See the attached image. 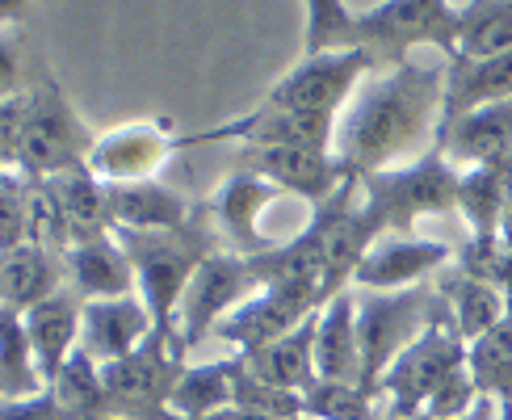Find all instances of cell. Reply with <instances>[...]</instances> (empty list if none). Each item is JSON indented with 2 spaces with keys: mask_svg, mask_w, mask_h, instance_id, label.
Here are the masks:
<instances>
[{
  "mask_svg": "<svg viewBox=\"0 0 512 420\" xmlns=\"http://www.w3.org/2000/svg\"><path fill=\"white\" fill-rule=\"evenodd\" d=\"M42 391H47V378H42L26 324H21L17 311H0V395L30 399Z\"/></svg>",
  "mask_w": 512,
  "mask_h": 420,
  "instance_id": "obj_28",
  "label": "cell"
},
{
  "mask_svg": "<svg viewBox=\"0 0 512 420\" xmlns=\"http://www.w3.org/2000/svg\"><path fill=\"white\" fill-rule=\"evenodd\" d=\"M34 194L38 181L17 173V168H5V181H0V252L34 236Z\"/></svg>",
  "mask_w": 512,
  "mask_h": 420,
  "instance_id": "obj_33",
  "label": "cell"
},
{
  "mask_svg": "<svg viewBox=\"0 0 512 420\" xmlns=\"http://www.w3.org/2000/svg\"><path fill=\"white\" fill-rule=\"evenodd\" d=\"M261 290V278H256V265L248 252L236 248H219L202 261V269L189 282L181 311H177V328H173V345L181 357L194 353L206 336H215V328L236 311L244 299Z\"/></svg>",
  "mask_w": 512,
  "mask_h": 420,
  "instance_id": "obj_7",
  "label": "cell"
},
{
  "mask_svg": "<svg viewBox=\"0 0 512 420\" xmlns=\"http://www.w3.org/2000/svg\"><path fill=\"white\" fill-rule=\"evenodd\" d=\"M466 366H471L483 395L508 404L512 399V315H504L492 332H483L479 341L466 345Z\"/></svg>",
  "mask_w": 512,
  "mask_h": 420,
  "instance_id": "obj_31",
  "label": "cell"
},
{
  "mask_svg": "<svg viewBox=\"0 0 512 420\" xmlns=\"http://www.w3.org/2000/svg\"><path fill=\"white\" fill-rule=\"evenodd\" d=\"M512 51V0H466L458 55L496 59Z\"/></svg>",
  "mask_w": 512,
  "mask_h": 420,
  "instance_id": "obj_29",
  "label": "cell"
},
{
  "mask_svg": "<svg viewBox=\"0 0 512 420\" xmlns=\"http://www.w3.org/2000/svg\"><path fill=\"white\" fill-rule=\"evenodd\" d=\"M458 370H466V341L454 328L450 311H445L441 320L424 332L412 349H403L395 357V366L382 374L378 399H382V408L416 420L424 408H429V399L450 383Z\"/></svg>",
  "mask_w": 512,
  "mask_h": 420,
  "instance_id": "obj_8",
  "label": "cell"
},
{
  "mask_svg": "<svg viewBox=\"0 0 512 420\" xmlns=\"http://www.w3.org/2000/svg\"><path fill=\"white\" fill-rule=\"evenodd\" d=\"M445 118V59L395 63L366 76L340 114L336 156L353 177H374L437 152Z\"/></svg>",
  "mask_w": 512,
  "mask_h": 420,
  "instance_id": "obj_1",
  "label": "cell"
},
{
  "mask_svg": "<svg viewBox=\"0 0 512 420\" xmlns=\"http://www.w3.org/2000/svg\"><path fill=\"white\" fill-rule=\"evenodd\" d=\"M105 420H135V416H105Z\"/></svg>",
  "mask_w": 512,
  "mask_h": 420,
  "instance_id": "obj_42",
  "label": "cell"
},
{
  "mask_svg": "<svg viewBox=\"0 0 512 420\" xmlns=\"http://www.w3.org/2000/svg\"><path fill=\"white\" fill-rule=\"evenodd\" d=\"M114 236L122 240L126 257L135 265L139 294H143V303L152 307L156 328L173 336L177 311H181L189 282H194V273L202 269L210 252L227 248L210 206H198L194 219L173 231H114Z\"/></svg>",
  "mask_w": 512,
  "mask_h": 420,
  "instance_id": "obj_3",
  "label": "cell"
},
{
  "mask_svg": "<svg viewBox=\"0 0 512 420\" xmlns=\"http://www.w3.org/2000/svg\"><path fill=\"white\" fill-rule=\"evenodd\" d=\"M185 135H177L168 122H126L110 135H97L89 168L105 185H131V181H156L168 156L181 152Z\"/></svg>",
  "mask_w": 512,
  "mask_h": 420,
  "instance_id": "obj_12",
  "label": "cell"
},
{
  "mask_svg": "<svg viewBox=\"0 0 512 420\" xmlns=\"http://www.w3.org/2000/svg\"><path fill=\"white\" fill-rule=\"evenodd\" d=\"M307 26H303V55L315 51H336L353 42V21L357 13L345 5V0H303Z\"/></svg>",
  "mask_w": 512,
  "mask_h": 420,
  "instance_id": "obj_34",
  "label": "cell"
},
{
  "mask_svg": "<svg viewBox=\"0 0 512 420\" xmlns=\"http://www.w3.org/2000/svg\"><path fill=\"white\" fill-rule=\"evenodd\" d=\"M441 299L450 307V320L454 328L462 332V341L471 345L479 341L483 332H492L504 315H508V299H504V286L496 282H483V278H471V273H462L458 265L450 273H441Z\"/></svg>",
  "mask_w": 512,
  "mask_h": 420,
  "instance_id": "obj_26",
  "label": "cell"
},
{
  "mask_svg": "<svg viewBox=\"0 0 512 420\" xmlns=\"http://www.w3.org/2000/svg\"><path fill=\"white\" fill-rule=\"evenodd\" d=\"M21 324H26V336L34 345V357L42 366V378H47V387L63 374V366L76 357L80 349V336H84V299L63 286L55 290L51 299L34 303L26 315H21Z\"/></svg>",
  "mask_w": 512,
  "mask_h": 420,
  "instance_id": "obj_17",
  "label": "cell"
},
{
  "mask_svg": "<svg viewBox=\"0 0 512 420\" xmlns=\"http://www.w3.org/2000/svg\"><path fill=\"white\" fill-rule=\"evenodd\" d=\"M236 408H248V412L269 416V420H294V416H303V395L282 391V387L265 383V378H256L236 357Z\"/></svg>",
  "mask_w": 512,
  "mask_h": 420,
  "instance_id": "obj_35",
  "label": "cell"
},
{
  "mask_svg": "<svg viewBox=\"0 0 512 420\" xmlns=\"http://www.w3.org/2000/svg\"><path fill=\"white\" fill-rule=\"evenodd\" d=\"M0 420H72L63 412V404L55 399V391L47 387L42 395H30V399H5L0 408Z\"/></svg>",
  "mask_w": 512,
  "mask_h": 420,
  "instance_id": "obj_36",
  "label": "cell"
},
{
  "mask_svg": "<svg viewBox=\"0 0 512 420\" xmlns=\"http://www.w3.org/2000/svg\"><path fill=\"white\" fill-rule=\"evenodd\" d=\"M303 416H311V420H382L378 395L370 387L332 383V378H319V383L303 395Z\"/></svg>",
  "mask_w": 512,
  "mask_h": 420,
  "instance_id": "obj_32",
  "label": "cell"
},
{
  "mask_svg": "<svg viewBox=\"0 0 512 420\" xmlns=\"http://www.w3.org/2000/svg\"><path fill=\"white\" fill-rule=\"evenodd\" d=\"M97 135L84 126L55 80L5 93L0 105V152L5 168H17L30 181H51L72 168H89Z\"/></svg>",
  "mask_w": 512,
  "mask_h": 420,
  "instance_id": "obj_2",
  "label": "cell"
},
{
  "mask_svg": "<svg viewBox=\"0 0 512 420\" xmlns=\"http://www.w3.org/2000/svg\"><path fill=\"white\" fill-rule=\"evenodd\" d=\"M370 72H378V59L366 47L315 51L298 59L282 80H273L261 101L277 105V110H311V114L340 118Z\"/></svg>",
  "mask_w": 512,
  "mask_h": 420,
  "instance_id": "obj_9",
  "label": "cell"
},
{
  "mask_svg": "<svg viewBox=\"0 0 512 420\" xmlns=\"http://www.w3.org/2000/svg\"><path fill=\"white\" fill-rule=\"evenodd\" d=\"M51 194L63 210L72 244L114 236V206H110V185H105L93 168H72L63 177H51Z\"/></svg>",
  "mask_w": 512,
  "mask_h": 420,
  "instance_id": "obj_25",
  "label": "cell"
},
{
  "mask_svg": "<svg viewBox=\"0 0 512 420\" xmlns=\"http://www.w3.org/2000/svg\"><path fill=\"white\" fill-rule=\"evenodd\" d=\"M357 345H361V383L378 395L382 374L395 366L403 349H412L450 307L437 286L412 290H357Z\"/></svg>",
  "mask_w": 512,
  "mask_h": 420,
  "instance_id": "obj_5",
  "label": "cell"
},
{
  "mask_svg": "<svg viewBox=\"0 0 512 420\" xmlns=\"http://www.w3.org/2000/svg\"><path fill=\"white\" fill-rule=\"evenodd\" d=\"M500 420H512V404H504V408H500Z\"/></svg>",
  "mask_w": 512,
  "mask_h": 420,
  "instance_id": "obj_41",
  "label": "cell"
},
{
  "mask_svg": "<svg viewBox=\"0 0 512 420\" xmlns=\"http://www.w3.org/2000/svg\"><path fill=\"white\" fill-rule=\"evenodd\" d=\"M512 101V51L496 59H466L454 55L445 59V122H454L458 114H471L479 105Z\"/></svg>",
  "mask_w": 512,
  "mask_h": 420,
  "instance_id": "obj_23",
  "label": "cell"
},
{
  "mask_svg": "<svg viewBox=\"0 0 512 420\" xmlns=\"http://www.w3.org/2000/svg\"><path fill=\"white\" fill-rule=\"evenodd\" d=\"M63 278H68V261L34 240L0 252V311L26 315L34 303L51 299L55 290L68 286Z\"/></svg>",
  "mask_w": 512,
  "mask_h": 420,
  "instance_id": "obj_19",
  "label": "cell"
},
{
  "mask_svg": "<svg viewBox=\"0 0 512 420\" xmlns=\"http://www.w3.org/2000/svg\"><path fill=\"white\" fill-rule=\"evenodd\" d=\"M450 261H454L450 244L424 240V236H395V231H387V236H378L366 248V257L357 261L353 286L357 290H412V286H424Z\"/></svg>",
  "mask_w": 512,
  "mask_h": 420,
  "instance_id": "obj_14",
  "label": "cell"
},
{
  "mask_svg": "<svg viewBox=\"0 0 512 420\" xmlns=\"http://www.w3.org/2000/svg\"><path fill=\"white\" fill-rule=\"evenodd\" d=\"M68 286L84 303L93 299H122V294H139L135 265L126 257L118 236H97L68 248Z\"/></svg>",
  "mask_w": 512,
  "mask_h": 420,
  "instance_id": "obj_20",
  "label": "cell"
},
{
  "mask_svg": "<svg viewBox=\"0 0 512 420\" xmlns=\"http://www.w3.org/2000/svg\"><path fill=\"white\" fill-rule=\"evenodd\" d=\"M185 357L177 353L173 336L156 332L143 349H135L122 362L101 366L105 391H110V416H135V420H177L173 416V391L185 374Z\"/></svg>",
  "mask_w": 512,
  "mask_h": 420,
  "instance_id": "obj_10",
  "label": "cell"
},
{
  "mask_svg": "<svg viewBox=\"0 0 512 420\" xmlns=\"http://www.w3.org/2000/svg\"><path fill=\"white\" fill-rule=\"evenodd\" d=\"M319 307H324V294L311 286H261L252 299H244L215 328V336L236 349V357H244V353L273 345L277 336L294 332L303 320H311Z\"/></svg>",
  "mask_w": 512,
  "mask_h": 420,
  "instance_id": "obj_11",
  "label": "cell"
},
{
  "mask_svg": "<svg viewBox=\"0 0 512 420\" xmlns=\"http://www.w3.org/2000/svg\"><path fill=\"white\" fill-rule=\"evenodd\" d=\"M382 420H408V416H399V412H391V408H387V412H382Z\"/></svg>",
  "mask_w": 512,
  "mask_h": 420,
  "instance_id": "obj_40",
  "label": "cell"
},
{
  "mask_svg": "<svg viewBox=\"0 0 512 420\" xmlns=\"http://www.w3.org/2000/svg\"><path fill=\"white\" fill-rule=\"evenodd\" d=\"M437 152L450 160L458 173H471V168L504 160L512 152V101L479 105V110L445 122L441 139H437Z\"/></svg>",
  "mask_w": 512,
  "mask_h": 420,
  "instance_id": "obj_18",
  "label": "cell"
},
{
  "mask_svg": "<svg viewBox=\"0 0 512 420\" xmlns=\"http://www.w3.org/2000/svg\"><path fill=\"white\" fill-rule=\"evenodd\" d=\"M294 420H311V416H294Z\"/></svg>",
  "mask_w": 512,
  "mask_h": 420,
  "instance_id": "obj_43",
  "label": "cell"
},
{
  "mask_svg": "<svg viewBox=\"0 0 512 420\" xmlns=\"http://www.w3.org/2000/svg\"><path fill=\"white\" fill-rule=\"evenodd\" d=\"M0 17H5V34L17 30L30 17V0H0Z\"/></svg>",
  "mask_w": 512,
  "mask_h": 420,
  "instance_id": "obj_37",
  "label": "cell"
},
{
  "mask_svg": "<svg viewBox=\"0 0 512 420\" xmlns=\"http://www.w3.org/2000/svg\"><path fill=\"white\" fill-rule=\"evenodd\" d=\"M231 404H236V357L185 366L181 383L173 391V416L177 420H202V416H215Z\"/></svg>",
  "mask_w": 512,
  "mask_h": 420,
  "instance_id": "obj_27",
  "label": "cell"
},
{
  "mask_svg": "<svg viewBox=\"0 0 512 420\" xmlns=\"http://www.w3.org/2000/svg\"><path fill=\"white\" fill-rule=\"evenodd\" d=\"M458 38L462 5H450V0H378L370 9H357L349 47H366L378 59V68H395V63H408L420 47H433L445 59H454Z\"/></svg>",
  "mask_w": 512,
  "mask_h": 420,
  "instance_id": "obj_6",
  "label": "cell"
},
{
  "mask_svg": "<svg viewBox=\"0 0 512 420\" xmlns=\"http://www.w3.org/2000/svg\"><path fill=\"white\" fill-rule=\"evenodd\" d=\"M500 399H492V395H483L479 399V404L471 408V412H466V416H458V420H500Z\"/></svg>",
  "mask_w": 512,
  "mask_h": 420,
  "instance_id": "obj_38",
  "label": "cell"
},
{
  "mask_svg": "<svg viewBox=\"0 0 512 420\" xmlns=\"http://www.w3.org/2000/svg\"><path fill=\"white\" fill-rule=\"evenodd\" d=\"M160 328H156V315L152 307L143 303V294H122V299H93L84 303V336H80V349L93 357V362L110 366L131 357L135 349H143L152 341Z\"/></svg>",
  "mask_w": 512,
  "mask_h": 420,
  "instance_id": "obj_15",
  "label": "cell"
},
{
  "mask_svg": "<svg viewBox=\"0 0 512 420\" xmlns=\"http://www.w3.org/2000/svg\"><path fill=\"white\" fill-rule=\"evenodd\" d=\"M51 391L72 420H105L110 416V391H105L101 362H93L84 349H76V357L63 366V374L51 383Z\"/></svg>",
  "mask_w": 512,
  "mask_h": 420,
  "instance_id": "obj_30",
  "label": "cell"
},
{
  "mask_svg": "<svg viewBox=\"0 0 512 420\" xmlns=\"http://www.w3.org/2000/svg\"><path fill=\"white\" fill-rule=\"evenodd\" d=\"M240 168L273 181L282 194L307 198L311 206L328 202L353 177L336 152H319V147H244Z\"/></svg>",
  "mask_w": 512,
  "mask_h": 420,
  "instance_id": "obj_13",
  "label": "cell"
},
{
  "mask_svg": "<svg viewBox=\"0 0 512 420\" xmlns=\"http://www.w3.org/2000/svg\"><path fill=\"white\" fill-rule=\"evenodd\" d=\"M508 404H512V399H508Z\"/></svg>",
  "mask_w": 512,
  "mask_h": 420,
  "instance_id": "obj_44",
  "label": "cell"
},
{
  "mask_svg": "<svg viewBox=\"0 0 512 420\" xmlns=\"http://www.w3.org/2000/svg\"><path fill=\"white\" fill-rule=\"evenodd\" d=\"M110 206H114V231H173L185 227L198 210L185 194L160 181L110 185Z\"/></svg>",
  "mask_w": 512,
  "mask_h": 420,
  "instance_id": "obj_24",
  "label": "cell"
},
{
  "mask_svg": "<svg viewBox=\"0 0 512 420\" xmlns=\"http://www.w3.org/2000/svg\"><path fill=\"white\" fill-rule=\"evenodd\" d=\"M315 366L319 378L332 383H361V345H357V294L353 286L332 294L319 307V328H315ZM366 387V383H361Z\"/></svg>",
  "mask_w": 512,
  "mask_h": 420,
  "instance_id": "obj_21",
  "label": "cell"
},
{
  "mask_svg": "<svg viewBox=\"0 0 512 420\" xmlns=\"http://www.w3.org/2000/svg\"><path fill=\"white\" fill-rule=\"evenodd\" d=\"M315 328H319V311L311 320H303L294 332L277 336L273 345L256 349V353H244L240 362L265 378V383L282 387V391H294V395H307L315 383H319V366H315Z\"/></svg>",
  "mask_w": 512,
  "mask_h": 420,
  "instance_id": "obj_22",
  "label": "cell"
},
{
  "mask_svg": "<svg viewBox=\"0 0 512 420\" xmlns=\"http://www.w3.org/2000/svg\"><path fill=\"white\" fill-rule=\"evenodd\" d=\"M361 181V210H366L370 236H412L424 215H450L462 198V173L441 152H429L412 164L387 168Z\"/></svg>",
  "mask_w": 512,
  "mask_h": 420,
  "instance_id": "obj_4",
  "label": "cell"
},
{
  "mask_svg": "<svg viewBox=\"0 0 512 420\" xmlns=\"http://www.w3.org/2000/svg\"><path fill=\"white\" fill-rule=\"evenodd\" d=\"M277 198H282V189H277L273 181L248 173V168H236V173H231L215 189V198H210V215H215L223 240H231V248L256 257V252H269L273 248L261 236V219H265V210Z\"/></svg>",
  "mask_w": 512,
  "mask_h": 420,
  "instance_id": "obj_16",
  "label": "cell"
},
{
  "mask_svg": "<svg viewBox=\"0 0 512 420\" xmlns=\"http://www.w3.org/2000/svg\"><path fill=\"white\" fill-rule=\"evenodd\" d=\"M202 420H269V416H256V412H248V408H223V412H215V416H202Z\"/></svg>",
  "mask_w": 512,
  "mask_h": 420,
  "instance_id": "obj_39",
  "label": "cell"
}]
</instances>
